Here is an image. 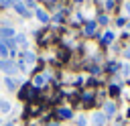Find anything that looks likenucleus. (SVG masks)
Segmentation results:
<instances>
[{
	"label": "nucleus",
	"mask_w": 130,
	"mask_h": 126,
	"mask_svg": "<svg viewBox=\"0 0 130 126\" xmlns=\"http://www.w3.org/2000/svg\"><path fill=\"white\" fill-rule=\"evenodd\" d=\"M14 30L12 28H0V41H8V39H14Z\"/></svg>",
	"instance_id": "3"
},
{
	"label": "nucleus",
	"mask_w": 130,
	"mask_h": 126,
	"mask_svg": "<svg viewBox=\"0 0 130 126\" xmlns=\"http://www.w3.org/2000/svg\"><path fill=\"white\" fill-rule=\"evenodd\" d=\"M24 2H26V6H32L35 8V0H24Z\"/></svg>",
	"instance_id": "21"
},
{
	"label": "nucleus",
	"mask_w": 130,
	"mask_h": 126,
	"mask_svg": "<svg viewBox=\"0 0 130 126\" xmlns=\"http://www.w3.org/2000/svg\"><path fill=\"white\" fill-rule=\"evenodd\" d=\"M59 118H73V112L69 108H61L59 110Z\"/></svg>",
	"instance_id": "9"
},
{
	"label": "nucleus",
	"mask_w": 130,
	"mask_h": 126,
	"mask_svg": "<svg viewBox=\"0 0 130 126\" xmlns=\"http://www.w3.org/2000/svg\"><path fill=\"white\" fill-rule=\"evenodd\" d=\"M0 71H4L6 75L16 73V61H12V59H0Z\"/></svg>",
	"instance_id": "1"
},
{
	"label": "nucleus",
	"mask_w": 130,
	"mask_h": 126,
	"mask_svg": "<svg viewBox=\"0 0 130 126\" xmlns=\"http://www.w3.org/2000/svg\"><path fill=\"white\" fill-rule=\"evenodd\" d=\"M37 18H39L41 22H49V14H47L45 10H41V8H37Z\"/></svg>",
	"instance_id": "6"
},
{
	"label": "nucleus",
	"mask_w": 130,
	"mask_h": 126,
	"mask_svg": "<svg viewBox=\"0 0 130 126\" xmlns=\"http://www.w3.org/2000/svg\"><path fill=\"white\" fill-rule=\"evenodd\" d=\"M6 55H8V49H6V47H4V43L0 41V57H2V59H6Z\"/></svg>",
	"instance_id": "14"
},
{
	"label": "nucleus",
	"mask_w": 130,
	"mask_h": 126,
	"mask_svg": "<svg viewBox=\"0 0 130 126\" xmlns=\"http://www.w3.org/2000/svg\"><path fill=\"white\" fill-rule=\"evenodd\" d=\"M4 83H6V87H8L10 91H14V89H16V83H14V79H12L10 75H6V77H4Z\"/></svg>",
	"instance_id": "7"
},
{
	"label": "nucleus",
	"mask_w": 130,
	"mask_h": 126,
	"mask_svg": "<svg viewBox=\"0 0 130 126\" xmlns=\"http://www.w3.org/2000/svg\"><path fill=\"white\" fill-rule=\"evenodd\" d=\"M112 39H114V33H112V30H108V33L104 35V45H108V43H110Z\"/></svg>",
	"instance_id": "13"
},
{
	"label": "nucleus",
	"mask_w": 130,
	"mask_h": 126,
	"mask_svg": "<svg viewBox=\"0 0 130 126\" xmlns=\"http://www.w3.org/2000/svg\"><path fill=\"white\" fill-rule=\"evenodd\" d=\"M6 126H10V124H6Z\"/></svg>",
	"instance_id": "25"
},
{
	"label": "nucleus",
	"mask_w": 130,
	"mask_h": 126,
	"mask_svg": "<svg viewBox=\"0 0 130 126\" xmlns=\"http://www.w3.org/2000/svg\"><path fill=\"white\" fill-rule=\"evenodd\" d=\"M124 55H126V57H128V59H130V47H128V49H126V51H124Z\"/></svg>",
	"instance_id": "23"
},
{
	"label": "nucleus",
	"mask_w": 130,
	"mask_h": 126,
	"mask_svg": "<svg viewBox=\"0 0 130 126\" xmlns=\"http://www.w3.org/2000/svg\"><path fill=\"white\" fill-rule=\"evenodd\" d=\"M110 91H112V96H116V93H118V87H116V85H112V87H110Z\"/></svg>",
	"instance_id": "20"
},
{
	"label": "nucleus",
	"mask_w": 130,
	"mask_h": 126,
	"mask_svg": "<svg viewBox=\"0 0 130 126\" xmlns=\"http://www.w3.org/2000/svg\"><path fill=\"white\" fill-rule=\"evenodd\" d=\"M22 57H24V61H26L28 65H32V63H35V55H32L30 51H24V53H22Z\"/></svg>",
	"instance_id": "10"
},
{
	"label": "nucleus",
	"mask_w": 130,
	"mask_h": 126,
	"mask_svg": "<svg viewBox=\"0 0 130 126\" xmlns=\"http://www.w3.org/2000/svg\"><path fill=\"white\" fill-rule=\"evenodd\" d=\"M85 124H87V120H85L83 116H79V118H77V126H85Z\"/></svg>",
	"instance_id": "18"
},
{
	"label": "nucleus",
	"mask_w": 130,
	"mask_h": 126,
	"mask_svg": "<svg viewBox=\"0 0 130 126\" xmlns=\"http://www.w3.org/2000/svg\"><path fill=\"white\" fill-rule=\"evenodd\" d=\"M98 20H100V22H102V24H106V22H108V16H100V18H98Z\"/></svg>",
	"instance_id": "19"
},
{
	"label": "nucleus",
	"mask_w": 130,
	"mask_h": 126,
	"mask_svg": "<svg viewBox=\"0 0 130 126\" xmlns=\"http://www.w3.org/2000/svg\"><path fill=\"white\" fill-rule=\"evenodd\" d=\"M12 6H14V10H16L20 16H32V14H30V10H28V8H26V6H24L20 0H18V2H14Z\"/></svg>",
	"instance_id": "2"
},
{
	"label": "nucleus",
	"mask_w": 130,
	"mask_h": 126,
	"mask_svg": "<svg viewBox=\"0 0 130 126\" xmlns=\"http://www.w3.org/2000/svg\"><path fill=\"white\" fill-rule=\"evenodd\" d=\"M47 126H57V124H55V122H53V124H47Z\"/></svg>",
	"instance_id": "24"
},
{
	"label": "nucleus",
	"mask_w": 130,
	"mask_h": 126,
	"mask_svg": "<svg viewBox=\"0 0 130 126\" xmlns=\"http://www.w3.org/2000/svg\"><path fill=\"white\" fill-rule=\"evenodd\" d=\"M6 112H10V104L6 100H0V114H6Z\"/></svg>",
	"instance_id": "11"
},
{
	"label": "nucleus",
	"mask_w": 130,
	"mask_h": 126,
	"mask_svg": "<svg viewBox=\"0 0 130 126\" xmlns=\"http://www.w3.org/2000/svg\"><path fill=\"white\" fill-rule=\"evenodd\" d=\"M14 41H16V43H20L22 47H26V39H24L22 35H16V37H14Z\"/></svg>",
	"instance_id": "15"
},
{
	"label": "nucleus",
	"mask_w": 130,
	"mask_h": 126,
	"mask_svg": "<svg viewBox=\"0 0 130 126\" xmlns=\"http://www.w3.org/2000/svg\"><path fill=\"white\" fill-rule=\"evenodd\" d=\"M108 69H110V71H118V69H120V65H118L116 61H112V63L108 65Z\"/></svg>",
	"instance_id": "17"
},
{
	"label": "nucleus",
	"mask_w": 130,
	"mask_h": 126,
	"mask_svg": "<svg viewBox=\"0 0 130 126\" xmlns=\"http://www.w3.org/2000/svg\"><path fill=\"white\" fill-rule=\"evenodd\" d=\"M104 122H106V114L95 112V114H93V124H95V126H104Z\"/></svg>",
	"instance_id": "5"
},
{
	"label": "nucleus",
	"mask_w": 130,
	"mask_h": 126,
	"mask_svg": "<svg viewBox=\"0 0 130 126\" xmlns=\"http://www.w3.org/2000/svg\"><path fill=\"white\" fill-rule=\"evenodd\" d=\"M126 14H128V16H130V2H128V4H126Z\"/></svg>",
	"instance_id": "22"
},
{
	"label": "nucleus",
	"mask_w": 130,
	"mask_h": 126,
	"mask_svg": "<svg viewBox=\"0 0 130 126\" xmlns=\"http://www.w3.org/2000/svg\"><path fill=\"white\" fill-rule=\"evenodd\" d=\"M83 102H85V104L89 106V104L93 102V93H85V96H83Z\"/></svg>",
	"instance_id": "16"
},
{
	"label": "nucleus",
	"mask_w": 130,
	"mask_h": 126,
	"mask_svg": "<svg viewBox=\"0 0 130 126\" xmlns=\"http://www.w3.org/2000/svg\"><path fill=\"white\" fill-rule=\"evenodd\" d=\"M93 30H95V22H87L85 24V35H93Z\"/></svg>",
	"instance_id": "12"
},
{
	"label": "nucleus",
	"mask_w": 130,
	"mask_h": 126,
	"mask_svg": "<svg viewBox=\"0 0 130 126\" xmlns=\"http://www.w3.org/2000/svg\"><path fill=\"white\" fill-rule=\"evenodd\" d=\"M45 83H47V75H37L35 77V87H41Z\"/></svg>",
	"instance_id": "8"
},
{
	"label": "nucleus",
	"mask_w": 130,
	"mask_h": 126,
	"mask_svg": "<svg viewBox=\"0 0 130 126\" xmlns=\"http://www.w3.org/2000/svg\"><path fill=\"white\" fill-rule=\"evenodd\" d=\"M114 112H116V104H114V102H106V104H104V114H106V118H108V116H114Z\"/></svg>",
	"instance_id": "4"
}]
</instances>
